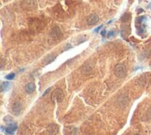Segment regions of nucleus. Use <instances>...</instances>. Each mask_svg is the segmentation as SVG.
I'll return each instance as SVG.
<instances>
[{
	"label": "nucleus",
	"instance_id": "1",
	"mask_svg": "<svg viewBox=\"0 0 151 135\" xmlns=\"http://www.w3.org/2000/svg\"><path fill=\"white\" fill-rule=\"evenodd\" d=\"M114 73L118 77H123L126 75V67L123 64H117L115 69H114Z\"/></svg>",
	"mask_w": 151,
	"mask_h": 135
},
{
	"label": "nucleus",
	"instance_id": "2",
	"mask_svg": "<svg viewBox=\"0 0 151 135\" xmlns=\"http://www.w3.org/2000/svg\"><path fill=\"white\" fill-rule=\"evenodd\" d=\"M21 6L25 9H35L36 7V0H22L21 2Z\"/></svg>",
	"mask_w": 151,
	"mask_h": 135
},
{
	"label": "nucleus",
	"instance_id": "3",
	"mask_svg": "<svg viewBox=\"0 0 151 135\" xmlns=\"http://www.w3.org/2000/svg\"><path fill=\"white\" fill-rule=\"evenodd\" d=\"M63 90H61V89H56V90H54L52 93V95H51V98L52 100H54L55 102L57 103H61L62 101L63 100Z\"/></svg>",
	"mask_w": 151,
	"mask_h": 135
},
{
	"label": "nucleus",
	"instance_id": "4",
	"mask_svg": "<svg viewBox=\"0 0 151 135\" xmlns=\"http://www.w3.org/2000/svg\"><path fill=\"white\" fill-rule=\"evenodd\" d=\"M11 111H12V114L14 116H19L21 112V104L19 102H14L12 103V106H11Z\"/></svg>",
	"mask_w": 151,
	"mask_h": 135
},
{
	"label": "nucleus",
	"instance_id": "5",
	"mask_svg": "<svg viewBox=\"0 0 151 135\" xmlns=\"http://www.w3.org/2000/svg\"><path fill=\"white\" fill-rule=\"evenodd\" d=\"M17 128H18L17 124H16V123H12V122H11L10 124L8 125L7 128L5 129V132H6L7 134H8V135H13V134H14L15 131L17 130Z\"/></svg>",
	"mask_w": 151,
	"mask_h": 135
},
{
	"label": "nucleus",
	"instance_id": "6",
	"mask_svg": "<svg viewBox=\"0 0 151 135\" xmlns=\"http://www.w3.org/2000/svg\"><path fill=\"white\" fill-rule=\"evenodd\" d=\"M50 36L52 37V38H59L62 36V31H61V29L58 27V26H55V27H53L51 29V31H50Z\"/></svg>",
	"mask_w": 151,
	"mask_h": 135
},
{
	"label": "nucleus",
	"instance_id": "7",
	"mask_svg": "<svg viewBox=\"0 0 151 135\" xmlns=\"http://www.w3.org/2000/svg\"><path fill=\"white\" fill-rule=\"evenodd\" d=\"M98 21H99V18L96 14H91L88 18H87V22H88L89 25L95 24V23L98 22Z\"/></svg>",
	"mask_w": 151,
	"mask_h": 135
},
{
	"label": "nucleus",
	"instance_id": "8",
	"mask_svg": "<svg viewBox=\"0 0 151 135\" xmlns=\"http://www.w3.org/2000/svg\"><path fill=\"white\" fill-rule=\"evenodd\" d=\"M92 68H93V65L91 64V62H89L82 67L81 72H82V74H89L92 71Z\"/></svg>",
	"mask_w": 151,
	"mask_h": 135
},
{
	"label": "nucleus",
	"instance_id": "9",
	"mask_svg": "<svg viewBox=\"0 0 151 135\" xmlns=\"http://www.w3.org/2000/svg\"><path fill=\"white\" fill-rule=\"evenodd\" d=\"M35 89V86L34 82H29L27 85L25 86V91L27 93H32L34 92V90Z\"/></svg>",
	"mask_w": 151,
	"mask_h": 135
},
{
	"label": "nucleus",
	"instance_id": "10",
	"mask_svg": "<svg viewBox=\"0 0 151 135\" xmlns=\"http://www.w3.org/2000/svg\"><path fill=\"white\" fill-rule=\"evenodd\" d=\"M9 87H10V84H9V82H2L1 83V91H6L7 89H9Z\"/></svg>",
	"mask_w": 151,
	"mask_h": 135
},
{
	"label": "nucleus",
	"instance_id": "11",
	"mask_svg": "<svg viewBox=\"0 0 151 135\" xmlns=\"http://www.w3.org/2000/svg\"><path fill=\"white\" fill-rule=\"evenodd\" d=\"M56 58V55H54V54H50V55H49L48 57L45 59V63L44 64H50L52 61H54V59Z\"/></svg>",
	"mask_w": 151,
	"mask_h": 135
},
{
	"label": "nucleus",
	"instance_id": "12",
	"mask_svg": "<svg viewBox=\"0 0 151 135\" xmlns=\"http://www.w3.org/2000/svg\"><path fill=\"white\" fill-rule=\"evenodd\" d=\"M131 16H130V13H126V14L123 15V17L121 18V21H124V22H126V21H128L129 20H130Z\"/></svg>",
	"mask_w": 151,
	"mask_h": 135
},
{
	"label": "nucleus",
	"instance_id": "13",
	"mask_svg": "<svg viewBox=\"0 0 151 135\" xmlns=\"http://www.w3.org/2000/svg\"><path fill=\"white\" fill-rule=\"evenodd\" d=\"M116 35H117L116 31H115V30H111V31H109V33L107 34V37H108V38H112V37H114Z\"/></svg>",
	"mask_w": 151,
	"mask_h": 135
},
{
	"label": "nucleus",
	"instance_id": "14",
	"mask_svg": "<svg viewBox=\"0 0 151 135\" xmlns=\"http://www.w3.org/2000/svg\"><path fill=\"white\" fill-rule=\"evenodd\" d=\"M14 77H15L14 73H11V74H8L7 75H6V78H7V80H11V79H13Z\"/></svg>",
	"mask_w": 151,
	"mask_h": 135
},
{
	"label": "nucleus",
	"instance_id": "15",
	"mask_svg": "<svg viewBox=\"0 0 151 135\" xmlns=\"http://www.w3.org/2000/svg\"><path fill=\"white\" fill-rule=\"evenodd\" d=\"M10 119H11V117H6L5 118H4V120L6 121V122H10Z\"/></svg>",
	"mask_w": 151,
	"mask_h": 135
},
{
	"label": "nucleus",
	"instance_id": "16",
	"mask_svg": "<svg viewBox=\"0 0 151 135\" xmlns=\"http://www.w3.org/2000/svg\"><path fill=\"white\" fill-rule=\"evenodd\" d=\"M102 27H103V25H100V26H99V27H97V28L95 29L94 31H95V32H96V33H97V32H99V30H101V29H102Z\"/></svg>",
	"mask_w": 151,
	"mask_h": 135
},
{
	"label": "nucleus",
	"instance_id": "17",
	"mask_svg": "<svg viewBox=\"0 0 151 135\" xmlns=\"http://www.w3.org/2000/svg\"><path fill=\"white\" fill-rule=\"evenodd\" d=\"M148 117H149V118H150V119H151V108H150V109H149V110H148Z\"/></svg>",
	"mask_w": 151,
	"mask_h": 135
},
{
	"label": "nucleus",
	"instance_id": "18",
	"mask_svg": "<svg viewBox=\"0 0 151 135\" xmlns=\"http://www.w3.org/2000/svg\"><path fill=\"white\" fill-rule=\"evenodd\" d=\"M101 35H102L103 36H105L106 35V30H104V31H102V33H101Z\"/></svg>",
	"mask_w": 151,
	"mask_h": 135
},
{
	"label": "nucleus",
	"instance_id": "19",
	"mask_svg": "<svg viewBox=\"0 0 151 135\" xmlns=\"http://www.w3.org/2000/svg\"><path fill=\"white\" fill-rule=\"evenodd\" d=\"M135 135H140V134H135Z\"/></svg>",
	"mask_w": 151,
	"mask_h": 135
}]
</instances>
